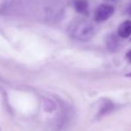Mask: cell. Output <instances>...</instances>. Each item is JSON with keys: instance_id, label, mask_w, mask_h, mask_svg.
Listing matches in <instances>:
<instances>
[{"instance_id": "obj_1", "label": "cell", "mask_w": 131, "mask_h": 131, "mask_svg": "<svg viewBox=\"0 0 131 131\" xmlns=\"http://www.w3.org/2000/svg\"><path fill=\"white\" fill-rule=\"evenodd\" d=\"M69 35L74 39L79 41H88L93 36L94 29L91 23L85 20L77 19L69 26Z\"/></svg>"}, {"instance_id": "obj_2", "label": "cell", "mask_w": 131, "mask_h": 131, "mask_svg": "<svg viewBox=\"0 0 131 131\" xmlns=\"http://www.w3.org/2000/svg\"><path fill=\"white\" fill-rule=\"evenodd\" d=\"M114 7L108 4H101L94 12V20L96 23H103L111 17L114 14Z\"/></svg>"}, {"instance_id": "obj_3", "label": "cell", "mask_w": 131, "mask_h": 131, "mask_svg": "<svg viewBox=\"0 0 131 131\" xmlns=\"http://www.w3.org/2000/svg\"><path fill=\"white\" fill-rule=\"evenodd\" d=\"M73 5L78 14L85 16L89 14V3L87 0H74Z\"/></svg>"}, {"instance_id": "obj_4", "label": "cell", "mask_w": 131, "mask_h": 131, "mask_svg": "<svg viewBox=\"0 0 131 131\" xmlns=\"http://www.w3.org/2000/svg\"><path fill=\"white\" fill-rule=\"evenodd\" d=\"M131 35V21H125L118 28V36L127 38Z\"/></svg>"}, {"instance_id": "obj_5", "label": "cell", "mask_w": 131, "mask_h": 131, "mask_svg": "<svg viewBox=\"0 0 131 131\" xmlns=\"http://www.w3.org/2000/svg\"><path fill=\"white\" fill-rule=\"evenodd\" d=\"M119 38L117 36H115L114 34H110L108 36L106 39V44L107 47L110 50H114V49H117L119 47Z\"/></svg>"}, {"instance_id": "obj_6", "label": "cell", "mask_w": 131, "mask_h": 131, "mask_svg": "<svg viewBox=\"0 0 131 131\" xmlns=\"http://www.w3.org/2000/svg\"><path fill=\"white\" fill-rule=\"evenodd\" d=\"M114 108V104L110 100H107L106 102H103L102 105L101 106L100 108V112H99V115L103 116V115H106V114L110 113Z\"/></svg>"}, {"instance_id": "obj_7", "label": "cell", "mask_w": 131, "mask_h": 131, "mask_svg": "<svg viewBox=\"0 0 131 131\" xmlns=\"http://www.w3.org/2000/svg\"><path fill=\"white\" fill-rule=\"evenodd\" d=\"M126 56H127V59H128V61L131 63V50H129L128 53H127Z\"/></svg>"}, {"instance_id": "obj_8", "label": "cell", "mask_w": 131, "mask_h": 131, "mask_svg": "<svg viewBox=\"0 0 131 131\" xmlns=\"http://www.w3.org/2000/svg\"><path fill=\"white\" fill-rule=\"evenodd\" d=\"M128 14H130L131 15V5H129V6H128Z\"/></svg>"}, {"instance_id": "obj_9", "label": "cell", "mask_w": 131, "mask_h": 131, "mask_svg": "<svg viewBox=\"0 0 131 131\" xmlns=\"http://www.w3.org/2000/svg\"><path fill=\"white\" fill-rule=\"evenodd\" d=\"M109 1H115V0H109Z\"/></svg>"}]
</instances>
